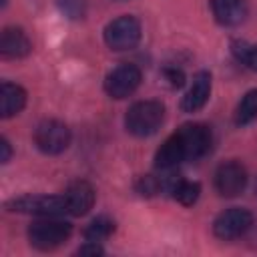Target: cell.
Returning <instances> with one entry per match:
<instances>
[{
    "label": "cell",
    "mask_w": 257,
    "mask_h": 257,
    "mask_svg": "<svg viewBox=\"0 0 257 257\" xmlns=\"http://www.w3.org/2000/svg\"><path fill=\"white\" fill-rule=\"evenodd\" d=\"M26 106V90L16 84L4 80L0 86V116L12 118Z\"/></svg>",
    "instance_id": "obj_14"
},
{
    "label": "cell",
    "mask_w": 257,
    "mask_h": 257,
    "mask_svg": "<svg viewBox=\"0 0 257 257\" xmlns=\"http://www.w3.org/2000/svg\"><path fill=\"white\" fill-rule=\"evenodd\" d=\"M72 235V225L56 217H40L28 227V241L38 251H52Z\"/></svg>",
    "instance_id": "obj_2"
},
{
    "label": "cell",
    "mask_w": 257,
    "mask_h": 257,
    "mask_svg": "<svg viewBox=\"0 0 257 257\" xmlns=\"http://www.w3.org/2000/svg\"><path fill=\"white\" fill-rule=\"evenodd\" d=\"M251 227H253V215L243 207L225 209L213 221V233L217 239H223V241H233L245 235Z\"/></svg>",
    "instance_id": "obj_8"
},
{
    "label": "cell",
    "mask_w": 257,
    "mask_h": 257,
    "mask_svg": "<svg viewBox=\"0 0 257 257\" xmlns=\"http://www.w3.org/2000/svg\"><path fill=\"white\" fill-rule=\"evenodd\" d=\"M231 50L239 62H243L251 70H257V44H249L245 40H233Z\"/></svg>",
    "instance_id": "obj_17"
},
{
    "label": "cell",
    "mask_w": 257,
    "mask_h": 257,
    "mask_svg": "<svg viewBox=\"0 0 257 257\" xmlns=\"http://www.w3.org/2000/svg\"><path fill=\"white\" fill-rule=\"evenodd\" d=\"M32 52V42L28 34L18 26H6L0 36L2 58H24Z\"/></svg>",
    "instance_id": "obj_12"
},
{
    "label": "cell",
    "mask_w": 257,
    "mask_h": 257,
    "mask_svg": "<svg viewBox=\"0 0 257 257\" xmlns=\"http://www.w3.org/2000/svg\"><path fill=\"white\" fill-rule=\"evenodd\" d=\"M102 253H104V249L100 247L98 241H86L84 245H80L76 249V255H102Z\"/></svg>",
    "instance_id": "obj_20"
},
{
    "label": "cell",
    "mask_w": 257,
    "mask_h": 257,
    "mask_svg": "<svg viewBox=\"0 0 257 257\" xmlns=\"http://www.w3.org/2000/svg\"><path fill=\"white\" fill-rule=\"evenodd\" d=\"M139 40H141V22L131 14H122L104 26V42L110 50L116 52L133 50L139 44Z\"/></svg>",
    "instance_id": "obj_5"
},
{
    "label": "cell",
    "mask_w": 257,
    "mask_h": 257,
    "mask_svg": "<svg viewBox=\"0 0 257 257\" xmlns=\"http://www.w3.org/2000/svg\"><path fill=\"white\" fill-rule=\"evenodd\" d=\"M213 181H215V191L221 197L225 199L239 197L247 187V169L235 159L225 161L217 167Z\"/></svg>",
    "instance_id": "obj_9"
},
{
    "label": "cell",
    "mask_w": 257,
    "mask_h": 257,
    "mask_svg": "<svg viewBox=\"0 0 257 257\" xmlns=\"http://www.w3.org/2000/svg\"><path fill=\"white\" fill-rule=\"evenodd\" d=\"M6 209L34 217H58L66 213V201L58 195H22L6 201Z\"/></svg>",
    "instance_id": "obj_4"
},
{
    "label": "cell",
    "mask_w": 257,
    "mask_h": 257,
    "mask_svg": "<svg viewBox=\"0 0 257 257\" xmlns=\"http://www.w3.org/2000/svg\"><path fill=\"white\" fill-rule=\"evenodd\" d=\"M70 128L56 118H46L34 128V145L44 155H60L70 145Z\"/></svg>",
    "instance_id": "obj_6"
},
{
    "label": "cell",
    "mask_w": 257,
    "mask_h": 257,
    "mask_svg": "<svg viewBox=\"0 0 257 257\" xmlns=\"http://www.w3.org/2000/svg\"><path fill=\"white\" fill-rule=\"evenodd\" d=\"M141 80H143L141 68L133 62H122L104 76V92L114 100H122L141 86Z\"/></svg>",
    "instance_id": "obj_7"
},
{
    "label": "cell",
    "mask_w": 257,
    "mask_h": 257,
    "mask_svg": "<svg viewBox=\"0 0 257 257\" xmlns=\"http://www.w3.org/2000/svg\"><path fill=\"white\" fill-rule=\"evenodd\" d=\"M257 118V88H251L247 90L241 100L237 102V108H235V124L237 126H247L251 124L253 120Z\"/></svg>",
    "instance_id": "obj_15"
},
{
    "label": "cell",
    "mask_w": 257,
    "mask_h": 257,
    "mask_svg": "<svg viewBox=\"0 0 257 257\" xmlns=\"http://www.w3.org/2000/svg\"><path fill=\"white\" fill-rule=\"evenodd\" d=\"M62 197L66 201V213H70L72 217H82L94 207L96 193H94V187L88 181L76 179V181L68 183Z\"/></svg>",
    "instance_id": "obj_10"
},
{
    "label": "cell",
    "mask_w": 257,
    "mask_h": 257,
    "mask_svg": "<svg viewBox=\"0 0 257 257\" xmlns=\"http://www.w3.org/2000/svg\"><path fill=\"white\" fill-rule=\"evenodd\" d=\"M211 10L221 26H239L247 14V0H211Z\"/></svg>",
    "instance_id": "obj_13"
},
{
    "label": "cell",
    "mask_w": 257,
    "mask_h": 257,
    "mask_svg": "<svg viewBox=\"0 0 257 257\" xmlns=\"http://www.w3.org/2000/svg\"><path fill=\"white\" fill-rule=\"evenodd\" d=\"M0 151H2V155H0V163L6 165V163L10 161V157H12V147H10V143H8L4 137L0 139Z\"/></svg>",
    "instance_id": "obj_22"
},
{
    "label": "cell",
    "mask_w": 257,
    "mask_h": 257,
    "mask_svg": "<svg viewBox=\"0 0 257 257\" xmlns=\"http://www.w3.org/2000/svg\"><path fill=\"white\" fill-rule=\"evenodd\" d=\"M165 120V104L161 100H139L128 106L124 114V126L135 137L155 135Z\"/></svg>",
    "instance_id": "obj_1"
},
{
    "label": "cell",
    "mask_w": 257,
    "mask_h": 257,
    "mask_svg": "<svg viewBox=\"0 0 257 257\" xmlns=\"http://www.w3.org/2000/svg\"><path fill=\"white\" fill-rule=\"evenodd\" d=\"M135 191L141 197H155L157 193L163 191V177H155V175H143L137 179L135 183Z\"/></svg>",
    "instance_id": "obj_18"
},
{
    "label": "cell",
    "mask_w": 257,
    "mask_h": 257,
    "mask_svg": "<svg viewBox=\"0 0 257 257\" xmlns=\"http://www.w3.org/2000/svg\"><path fill=\"white\" fill-rule=\"evenodd\" d=\"M165 76H167V80L173 84V86H183V82H185V74H183V70H177V68H167L165 70Z\"/></svg>",
    "instance_id": "obj_21"
},
{
    "label": "cell",
    "mask_w": 257,
    "mask_h": 257,
    "mask_svg": "<svg viewBox=\"0 0 257 257\" xmlns=\"http://www.w3.org/2000/svg\"><path fill=\"white\" fill-rule=\"evenodd\" d=\"M62 12H66L70 18H82L84 16V0H56Z\"/></svg>",
    "instance_id": "obj_19"
},
{
    "label": "cell",
    "mask_w": 257,
    "mask_h": 257,
    "mask_svg": "<svg viewBox=\"0 0 257 257\" xmlns=\"http://www.w3.org/2000/svg\"><path fill=\"white\" fill-rule=\"evenodd\" d=\"M173 135L181 147L185 161H199L211 151L213 135H211V128L203 122H187L179 126Z\"/></svg>",
    "instance_id": "obj_3"
},
{
    "label": "cell",
    "mask_w": 257,
    "mask_h": 257,
    "mask_svg": "<svg viewBox=\"0 0 257 257\" xmlns=\"http://www.w3.org/2000/svg\"><path fill=\"white\" fill-rule=\"evenodd\" d=\"M209 96H211V74L207 70H199L193 76V82L181 100V108L185 112H197L207 104Z\"/></svg>",
    "instance_id": "obj_11"
},
{
    "label": "cell",
    "mask_w": 257,
    "mask_h": 257,
    "mask_svg": "<svg viewBox=\"0 0 257 257\" xmlns=\"http://www.w3.org/2000/svg\"><path fill=\"white\" fill-rule=\"evenodd\" d=\"M112 231H114V221L108 219L106 215H98L96 219H92L86 225L82 235L86 241H98L100 243V241H106L112 235Z\"/></svg>",
    "instance_id": "obj_16"
}]
</instances>
